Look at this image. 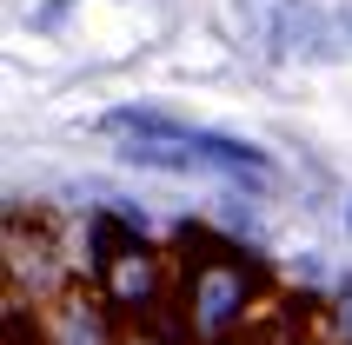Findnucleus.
I'll use <instances>...</instances> for the list:
<instances>
[{
  "mask_svg": "<svg viewBox=\"0 0 352 345\" xmlns=\"http://www.w3.org/2000/svg\"><path fill=\"white\" fill-rule=\"evenodd\" d=\"M186 326H193L199 345H219L226 332L246 319L259 292H266V272L253 259H239L233 246H219L213 232L186 226Z\"/></svg>",
  "mask_w": 352,
  "mask_h": 345,
  "instance_id": "nucleus-1",
  "label": "nucleus"
},
{
  "mask_svg": "<svg viewBox=\"0 0 352 345\" xmlns=\"http://www.w3.org/2000/svg\"><path fill=\"white\" fill-rule=\"evenodd\" d=\"M346 219H352V206H346Z\"/></svg>",
  "mask_w": 352,
  "mask_h": 345,
  "instance_id": "nucleus-6",
  "label": "nucleus"
},
{
  "mask_svg": "<svg viewBox=\"0 0 352 345\" xmlns=\"http://www.w3.org/2000/svg\"><path fill=\"white\" fill-rule=\"evenodd\" d=\"M7 345H47V332H40V319H34L27 306H20V299L7 306Z\"/></svg>",
  "mask_w": 352,
  "mask_h": 345,
  "instance_id": "nucleus-4",
  "label": "nucleus"
},
{
  "mask_svg": "<svg viewBox=\"0 0 352 345\" xmlns=\"http://www.w3.org/2000/svg\"><path fill=\"white\" fill-rule=\"evenodd\" d=\"M253 345H286V339H273V332H266V339H253Z\"/></svg>",
  "mask_w": 352,
  "mask_h": 345,
  "instance_id": "nucleus-5",
  "label": "nucleus"
},
{
  "mask_svg": "<svg viewBox=\"0 0 352 345\" xmlns=\"http://www.w3.org/2000/svg\"><path fill=\"white\" fill-rule=\"evenodd\" d=\"M94 272H100V292H107L113 312H133V319L160 312V266H153V252L140 246V232H126L120 219L94 226Z\"/></svg>",
  "mask_w": 352,
  "mask_h": 345,
  "instance_id": "nucleus-2",
  "label": "nucleus"
},
{
  "mask_svg": "<svg viewBox=\"0 0 352 345\" xmlns=\"http://www.w3.org/2000/svg\"><path fill=\"white\" fill-rule=\"evenodd\" d=\"M199 146H206V159H213V166H239V172H266V166H273L259 146H246V140H226V133H199Z\"/></svg>",
  "mask_w": 352,
  "mask_h": 345,
  "instance_id": "nucleus-3",
  "label": "nucleus"
}]
</instances>
